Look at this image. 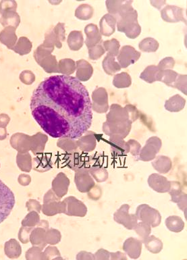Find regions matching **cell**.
<instances>
[{
	"label": "cell",
	"mask_w": 187,
	"mask_h": 260,
	"mask_svg": "<svg viewBox=\"0 0 187 260\" xmlns=\"http://www.w3.org/2000/svg\"><path fill=\"white\" fill-rule=\"evenodd\" d=\"M133 1H106L107 10L110 15L116 19L120 18L130 10L132 9Z\"/></svg>",
	"instance_id": "4fadbf2b"
},
{
	"label": "cell",
	"mask_w": 187,
	"mask_h": 260,
	"mask_svg": "<svg viewBox=\"0 0 187 260\" xmlns=\"http://www.w3.org/2000/svg\"><path fill=\"white\" fill-rule=\"evenodd\" d=\"M107 122L110 123H121L130 121L129 113L125 107H122L118 104H112L110 112L106 115Z\"/></svg>",
	"instance_id": "9a60e30c"
},
{
	"label": "cell",
	"mask_w": 187,
	"mask_h": 260,
	"mask_svg": "<svg viewBox=\"0 0 187 260\" xmlns=\"http://www.w3.org/2000/svg\"><path fill=\"white\" fill-rule=\"evenodd\" d=\"M103 46L105 51L107 52L109 54L113 55L115 57L119 55L120 45L117 39L107 40L103 43Z\"/></svg>",
	"instance_id": "8d00e7d4"
},
{
	"label": "cell",
	"mask_w": 187,
	"mask_h": 260,
	"mask_svg": "<svg viewBox=\"0 0 187 260\" xmlns=\"http://www.w3.org/2000/svg\"><path fill=\"white\" fill-rule=\"evenodd\" d=\"M174 88L180 90L185 95H187V75H183V74H178L177 79L175 81L174 85Z\"/></svg>",
	"instance_id": "f35d334b"
},
{
	"label": "cell",
	"mask_w": 187,
	"mask_h": 260,
	"mask_svg": "<svg viewBox=\"0 0 187 260\" xmlns=\"http://www.w3.org/2000/svg\"><path fill=\"white\" fill-rule=\"evenodd\" d=\"M89 169H83L76 171L75 181L78 190L81 193H89L95 187L94 179L89 172Z\"/></svg>",
	"instance_id": "30bf717a"
},
{
	"label": "cell",
	"mask_w": 187,
	"mask_h": 260,
	"mask_svg": "<svg viewBox=\"0 0 187 260\" xmlns=\"http://www.w3.org/2000/svg\"><path fill=\"white\" fill-rule=\"evenodd\" d=\"M110 145L112 153L117 156H126L130 152L129 143L120 135L110 136Z\"/></svg>",
	"instance_id": "e0dca14e"
},
{
	"label": "cell",
	"mask_w": 187,
	"mask_h": 260,
	"mask_svg": "<svg viewBox=\"0 0 187 260\" xmlns=\"http://www.w3.org/2000/svg\"><path fill=\"white\" fill-rule=\"evenodd\" d=\"M130 147V152L131 155L135 157H138L141 150V144L135 140L131 139L127 141Z\"/></svg>",
	"instance_id": "60d3db41"
},
{
	"label": "cell",
	"mask_w": 187,
	"mask_h": 260,
	"mask_svg": "<svg viewBox=\"0 0 187 260\" xmlns=\"http://www.w3.org/2000/svg\"><path fill=\"white\" fill-rule=\"evenodd\" d=\"M91 166V157L83 156L81 154L76 153L71 156L70 166L74 171H78L83 169H89Z\"/></svg>",
	"instance_id": "603a6c76"
},
{
	"label": "cell",
	"mask_w": 187,
	"mask_h": 260,
	"mask_svg": "<svg viewBox=\"0 0 187 260\" xmlns=\"http://www.w3.org/2000/svg\"><path fill=\"white\" fill-rule=\"evenodd\" d=\"M69 46L72 50H79L82 48L84 40L81 31H74L70 35L68 38Z\"/></svg>",
	"instance_id": "d6a6232c"
},
{
	"label": "cell",
	"mask_w": 187,
	"mask_h": 260,
	"mask_svg": "<svg viewBox=\"0 0 187 260\" xmlns=\"http://www.w3.org/2000/svg\"><path fill=\"white\" fill-rule=\"evenodd\" d=\"M178 76L177 72L172 70H160L157 74V81L164 83L166 86L173 88Z\"/></svg>",
	"instance_id": "f1b7e54d"
},
{
	"label": "cell",
	"mask_w": 187,
	"mask_h": 260,
	"mask_svg": "<svg viewBox=\"0 0 187 260\" xmlns=\"http://www.w3.org/2000/svg\"><path fill=\"white\" fill-rule=\"evenodd\" d=\"M68 199L70 201V204L69 214L72 215V216H79V217H85L86 214H87V208H86V206L81 201L78 200L74 197H71Z\"/></svg>",
	"instance_id": "83f0119b"
},
{
	"label": "cell",
	"mask_w": 187,
	"mask_h": 260,
	"mask_svg": "<svg viewBox=\"0 0 187 260\" xmlns=\"http://www.w3.org/2000/svg\"><path fill=\"white\" fill-rule=\"evenodd\" d=\"M105 53V51L103 46V43L102 42L89 49V57L92 60L100 59Z\"/></svg>",
	"instance_id": "74e56055"
},
{
	"label": "cell",
	"mask_w": 187,
	"mask_h": 260,
	"mask_svg": "<svg viewBox=\"0 0 187 260\" xmlns=\"http://www.w3.org/2000/svg\"><path fill=\"white\" fill-rule=\"evenodd\" d=\"M117 20L118 31L125 34L129 39H134L141 34V27L138 22V13L134 8L130 10Z\"/></svg>",
	"instance_id": "7a4b0ae2"
},
{
	"label": "cell",
	"mask_w": 187,
	"mask_h": 260,
	"mask_svg": "<svg viewBox=\"0 0 187 260\" xmlns=\"http://www.w3.org/2000/svg\"><path fill=\"white\" fill-rule=\"evenodd\" d=\"M151 3H152V5H153V6L155 7V8H157V9H160L161 8V6H162L163 4H165L166 1H151Z\"/></svg>",
	"instance_id": "bcb514c9"
},
{
	"label": "cell",
	"mask_w": 187,
	"mask_h": 260,
	"mask_svg": "<svg viewBox=\"0 0 187 260\" xmlns=\"http://www.w3.org/2000/svg\"><path fill=\"white\" fill-rule=\"evenodd\" d=\"M186 104V100L179 95H175L166 102V110L171 112H178L183 110Z\"/></svg>",
	"instance_id": "d4e9b609"
},
{
	"label": "cell",
	"mask_w": 187,
	"mask_h": 260,
	"mask_svg": "<svg viewBox=\"0 0 187 260\" xmlns=\"http://www.w3.org/2000/svg\"><path fill=\"white\" fill-rule=\"evenodd\" d=\"M94 13L93 7L89 4L81 5L76 10L75 15L81 20H87L92 18Z\"/></svg>",
	"instance_id": "836d02e7"
},
{
	"label": "cell",
	"mask_w": 187,
	"mask_h": 260,
	"mask_svg": "<svg viewBox=\"0 0 187 260\" xmlns=\"http://www.w3.org/2000/svg\"><path fill=\"white\" fill-rule=\"evenodd\" d=\"M15 202L13 191L0 180V224L8 217L15 205Z\"/></svg>",
	"instance_id": "3957f363"
},
{
	"label": "cell",
	"mask_w": 187,
	"mask_h": 260,
	"mask_svg": "<svg viewBox=\"0 0 187 260\" xmlns=\"http://www.w3.org/2000/svg\"><path fill=\"white\" fill-rule=\"evenodd\" d=\"M90 174L98 183H103L108 179L109 173L103 166L97 163L96 159L91 157V166L89 169Z\"/></svg>",
	"instance_id": "ffe728a7"
},
{
	"label": "cell",
	"mask_w": 187,
	"mask_h": 260,
	"mask_svg": "<svg viewBox=\"0 0 187 260\" xmlns=\"http://www.w3.org/2000/svg\"><path fill=\"white\" fill-rule=\"evenodd\" d=\"M159 69L156 66H149L140 75V79L148 83H153L157 81V74Z\"/></svg>",
	"instance_id": "1f68e13d"
},
{
	"label": "cell",
	"mask_w": 187,
	"mask_h": 260,
	"mask_svg": "<svg viewBox=\"0 0 187 260\" xmlns=\"http://www.w3.org/2000/svg\"><path fill=\"white\" fill-rule=\"evenodd\" d=\"M143 243L140 239L130 237L123 244L122 249L131 259H138L141 256Z\"/></svg>",
	"instance_id": "2e32d148"
},
{
	"label": "cell",
	"mask_w": 187,
	"mask_h": 260,
	"mask_svg": "<svg viewBox=\"0 0 187 260\" xmlns=\"http://www.w3.org/2000/svg\"><path fill=\"white\" fill-rule=\"evenodd\" d=\"M169 193L171 197V201L177 204L179 209L185 212L187 219V195L182 190L181 183L177 181H170V189Z\"/></svg>",
	"instance_id": "9c48e42d"
},
{
	"label": "cell",
	"mask_w": 187,
	"mask_h": 260,
	"mask_svg": "<svg viewBox=\"0 0 187 260\" xmlns=\"http://www.w3.org/2000/svg\"><path fill=\"white\" fill-rule=\"evenodd\" d=\"M161 17L164 21L176 23L182 21L187 23L183 8L175 6H166L161 11Z\"/></svg>",
	"instance_id": "7c38bea8"
},
{
	"label": "cell",
	"mask_w": 187,
	"mask_h": 260,
	"mask_svg": "<svg viewBox=\"0 0 187 260\" xmlns=\"http://www.w3.org/2000/svg\"><path fill=\"white\" fill-rule=\"evenodd\" d=\"M138 221L148 224L152 228L158 226L162 222V216L156 209L150 207L147 204L138 206L136 210Z\"/></svg>",
	"instance_id": "277c9868"
},
{
	"label": "cell",
	"mask_w": 187,
	"mask_h": 260,
	"mask_svg": "<svg viewBox=\"0 0 187 260\" xmlns=\"http://www.w3.org/2000/svg\"><path fill=\"white\" fill-rule=\"evenodd\" d=\"M30 107L36 122L53 138H80L92 124L89 92L70 75L43 80L33 93Z\"/></svg>",
	"instance_id": "6da1fadb"
},
{
	"label": "cell",
	"mask_w": 187,
	"mask_h": 260,
	"mask_svg": "<svg viewBox=\"0 0 187 260\" xmlns=\"http://www.w3.org/2000/svg\"><path fill=\"white\" fill-rule=\"evenodd\" d=\"M130 206L123 204L114 214L116 223L122 225L128 230H133L138 223L137 218L134 214H129Z\"/></svg>",
	"instance_id": "8992f818"
},
{
	"label": "cell",
	"mask_w": 187,
	"mask_h": 260,
	"mask_svg": "<svg viewBox=\"0 0 187 260\" xmlns=\"http://www.w3.org/2000/svg\"><path fill=\"white\" fill-rule=\"evenodd\" d=\"M175 65V60L174 58H171V57H168L163 59L162 61L159 63L157 68H158L159 70H170L173 69Z\"/></svg>",
	"instance_id": "ab89813d"
},
{
	"label": "cell",
	"mask_w": 187,
	"mask_h": 260,
	"mask_svg": "<svg viewBox=\"0 0 187 260\" xmlns=\"http://www.w3.org/2000/svg\"><path fill=\"white\" fill-rule=\"evenodd\" d=\"M94 258L95 260H108L110 258V252L104 249H100L95 252Z\"/></svg>",
	"instance_id": "7bdbcfd3"
},
{
	"label": "cell",
	"mask_w": 187,
	"mask_h": 260,
	"mask_svg": "<svg viewBox=\"0 0 187 260\" xmlns=\"http://www.w3.org/2000/svg\"><path fill=\"white\" fill-rule=\"evenodd\" d=\"M126 110L129 113L130 121L132 122H135L139 117V112L134 105L129 104L125 106Z\"/></svg>",
	"instance_id": "b9f144b4"
},
{
	"label": "cell",
	"mask_w": 187,
	"mask_h": 260,
	"mask_svg": "<svg viewBox=\"0 0 187 260\" xmlns=\"http://www.w3.org/2000/svg\"><path fill=\"white\" fill-rule=\"evenodd\" d=\"M152 164L154 170L158 172L160 174H166L169 173L172 167V160L170 157L165 156L155 157Z\"/></svg>",
	"instance_id": "cb8c5ba5"
},
{
	"label": "cell",
	"mask_w": 187,
	"mask_h": 260,
	"mask_svg": "<svg viewBox=\"0 0 187 260\" xmlns=\"http://www.w3.org/2000/svg\"><path fill=\"white\" fill-rule=\"evenodd\" d=\"M111 260H127L126 254L121 251H117V252H110Z\"/></svg>",
	"instance_id": "ee69618b"
},
{
	"label": "cell",
	"mask_w": 187,
	"mask_h": 260,
	"mask_svg": "<svg viewBox=\"0 0 187 260\" xmlns=\"http://www.w3.org/2000/svg\"><path fill=\"white\" fill-rule=\"evenodd\" d=\"M141 53L132 46H123L117 55V60L121 69H126L137 62L141 57Z\"/></svg>",
	"instance_id": "52a82bcc"
},
{
	"label": "cell",
	"mask_w": 187,
	"mask_h": 260,
	"mask_svg": "<svg viewBox=\"0 0 187 260\" xmlns=\"http://www.w3.org/2000/svg\"><path fill=\"white\" fill-rule=\"evenodd\" d=\"M149 186L155 192L160 193H169L170 189V181L162 175L153 173L147 180Z\"/></svg>",
	"instance_id": "5bb4252c"
},
{
	"label": "cell",
	"mask_w": 187,
	"mask_h": 260,
	"mask_svg": "<svg viewBox=\"0 0 187 260\" xmlns=\"http://www.w3.org/2000/svg\"><path fill=\"white\" fill-rule=\"evenodd\" d=\"M133 122L131 121L121 123H110L105 121L103 124V133L108 136L112 135H120L122 138L125 139L129 135L132 128Z\"/></svg>",
	"instance_id": "ba28073f"
},
{
	"label": "cell",
	"mask_w": 187,
	"mask_h": 260,
	"mask_svg": "<svg viewBox=\"0 0 187 260\" xmlns=\"http://www.w3.org/2000/svg\"><path fill=\"white\" fill-rule=\"evenodd\" d=\"M117 19L110 14H106L102 17L100 22V31L101 35L109 37L114 34L117 25Z\"/></svg>",
	"instance_id": "d6986e66"
},
{
	"label": "cell",
	"mask_w": 187,
	"mask_h": 260,
	"mask_svg": "<svg viewBox=\"0 0 187 260\" xmlns=\"http://www.w3.org/2000/svg\"><path fill=\"white\" fill-rule=\"evenodd\" d=\"M139 49L144 52H155L159 48V43L153 38H145L139 43Z\"/></svg>",
	"instance_id": "e575fe53"
},
{
	"label": "cell",
	"mask_w": 187,
	"mask_h": 260,
	"mask_svg": "<svg viewBox=\"0 0 187 260\" xmlns=\"http://www.w3.org/2000/svg\"><path fill=\"white\" fill-rule=\"evenodd\" d=\"M77 145L83 152L89 153L93 152L97 145V139L94 133L89 132L85 136L81 137L78 140Z\"/></svg>",
	"instance_id": "44dd1931"
},
{
	"label": "cell",
	"mask_w": 187,
	"mask_h": 260,
	"mask_svg": "<svg viewBox=\"0 0 187 260\" xmlns=\"http://www.w3.org/2000/svg\"><path fill=\"white\" fill-rule=\"evenodd\" d=\"M132 84V79L127 72H121L114 78L113 85L118 89L129 87Z\"/></svg>",
	"instance_id": "4dcf8cb0"
},
{
	"label": "cell",
	"mask_w": 187,
	"mask_h": 260,
	"mask_svg": "<svg viewBox=\"0 0 187 260\" xmlns=\"http://www.w3.org/2000/svg\"><path fill=\"white\" fill-rule=\"evenodd\" d=\"M102 67L104 70L105 73L109 75H114L119 71H120L121 67L119 62L116 61L115 56L112 54L107 53L106 57L102 62Z\"/></svg>",
	"instance_id": "484cf974"
},
{
	"label": "cell",
	"mask_w": 187,
	"mask_h": 260,
	"mask_svg": "<svg viewBox=\"0 0 187 260\" xmlns=\"http://www.w3.org/2000/svg\"><path fill=\"white\" fill-rule=\"evenodd\" d=\"M165 225L168 229L175 233H181L185 226L183 219L177 216H170L166 218Z\"/></svg>",
	"instance_id": "f546056e"
},
{
	"label": "cell",
	"mask_w": 187,
	"mask_h": 260,
	"mask_svg": "<svg viewBox=\"0 0 187 260\" xmlns=\"http://www.w3.org/2000/svg\"><path fill=\"white\" fill-rule=\"evenodd\" d=\"M133 230H135V233L137 234V235L139 237L140 240L143 242L152 233V226L149 225L148 224L141 221L140 223L136 224Z\"/></svg>",
	"instance_id": "d590c367"
},
{
	"label": "cell",
	"mask_w": 187,
	"mask_h": 260,
	"mask_svg": "<svg viewBox=\"0 0 187 260\" xmlns=\"http://www.w3.org/2000/svg\"><path fill=\"white\" fill-rule=\"evenodd\" d=\"M78 260H95L94 254L86 251H81L78 254Z\"/></svg>",
	"instance_id": "f6af8a7d"
},
{
	"label": "cell",
	"mask_w": 187,
	"mask_h": 260,
	"mask_svg": "<svg viewBox=\"0 0 187 260\" xmlns=\"http://www.w3.org/2000/svg\"><path fill=\"white\" fill-rule=\"evenodd\" d=\"M85 33L86 35L85 44L89 49L101 42L102 35L98 26L94 24L86 25L85 28Z\"/></svg>",
	"instance_id": "ac0fdd59"
},
{
	"label": "cell",
	"mask_w": 187,
	"mask_h": 260,
	"mask_svg": "<svg viewBox=\"0 0 187 260\" xmlns=\"http://www.w3.org/2000/svg\"><path fill=\"white\" fill-rule=\"evenodd\" d=\"M162 146V140L157 137H152L147 140L145 146L141 148L138 159L143 162H150L156 157Z\"/></svg>",
	"instance_id": "5b68a950"
},
{
	"label": "cell",
	"mask_w": 187,
	"mask_h": 260,
	"mask_svg": "<svg viewBox=\"0 0 187 260\" xmlns=\"http://www.w3.org/2000/svg\"><path fill=\"white\" fill-rule=\"evenodd\" d=\"M92 110L99 114L105 113L108 111V95L103 87L98 88L93 92Z\"/></svg>",
	"instance_id": "8fae6325"
},
{
	"label": "cell",
	"mask_w": 187,
	"mask_h": 260,
	"mask_svg": "<svg viewBox=\"0 0 187 260\" xmlns=\"http://www.w3.org/2000/svg\"><path fill=\"white\" fill-rule=\"evenodd\" d=\"M142 243L144 244L147 250L153 254H159L162 251L164 247L162 241L154 235L149 236Z\"/></svg>",
	"instance_id": "4316f807"
},
{
	"label": "cell",
	"mask_w": 187,
	"mask_h": 260,
	"mask_svg": "<svg viewBox=\"0 0 187 260\" xmlns=\"http://www.w3.org/2000/svg\"><path fill=\"white\" fill-rule=\"evenodd\" d=\"M93 69L89 62L84 60L77 62V79L79 81L86 82L92 77Z\"/></svg>",
	"instance_id": "7402d4cb"
}]
</instances>
